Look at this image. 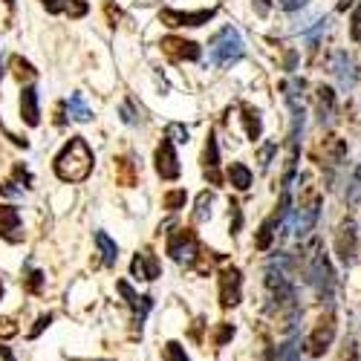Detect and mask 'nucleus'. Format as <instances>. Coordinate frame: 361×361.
I'll return each instance as SVG.
<instances>
[{"label": "nucleus", "instance_id": "bb28decb", "mask_svg": "<svg viewBox=\"0 0 361 361\" xmlns=\"http://www.w3.org/2000/svg\"><path fill=\"white\" fill-rule=\"evenodd\" d=\"M275 361H300V353H298V341H286V344L278 350Z\"/></svg>", "mask_w": 361, "mask_h": 361}, {"label": "nucleus", "instance_id": "ea45409f", "mask_svg": "<svg viewBox=\"0 0 361 361\" xmlns=\"http://www.w3.org/2000/svg\"><path fill=\"white\" fill-rule=\"evenodd\" d=\"M272 150H275V145H266V147L260 150V165H263V168L269 165V159H272Z\"/></svg>", "mask_w": 361, "mask_h": 361}, {"label": "nucleus", "instance_id": "39448f33", "mask_svg": "<svg viewBox=\"0 0 361 361\" xmlns=\"http://www.w3.org/2000/svg\"><path fill=\"white\" fill-rule=\"evenodd\" d=\"M310 283L315 286L318 298H326L333 295V286H336V275H333V266H329V257L326 255H315L312 263H310Z\"/></svg>", "mask_w": 361, "mask_h": 361}, {"label": "nucleus", "instance_id": "9b49d317", "mask_svg": "<svg viewBox=\"0 0 361 361\" xmlns=\"http://www.w3.org/2000/svg\"><path fill=\"white\" fill-rule=\"evenodd\" d=\"M130 272H133L136 281H157L159 278V260H157V255L154 252L136 255L133 263H130Z\"/></svg>", "mask_w": 361, "mask_h": 361}, {"label": "nucleus", "instance_id": "7c9ffc66", "mask_svg": "<svg viewBox=\"0 0 361 361\" xmlns=\"http://www.w3.org/2000/svg\"><path fill=\"white\" fill-rule=\"evenodd\" d=\"M12 67H15V73H18V78H20V81H23V78H35L32 64L23 61V58H12Z\"/></svg>", "mask_w": 361, "mask_h": 361}, {"label": "nucleus", "instance_id": "a19ab883", "mask_svg": "<svg viewBox=\"0 0 361 361\" xmlns=\"http://www.w3.org/2000/svg\"><path fill=\"white\" fill-rule=\"evenodd\" d=\"M281 6L292 12V9H300V6H304V0H281Z\"/></svg>", "mask_w": 361, "mask_h": 361}, {"label": "nucleus", "instance_id": "cd10ccee", "mask_svg": "<svg viewBox=\"0 0 361 361\" xmlns=\"http://www.w3.org/2000/svg\"><path fill=\"white\" fill-rule=\"evenodd\" d=\"M188 128H183V125H168V130H165V139H171V142H176V145H185L188 142Z\"/></svg>", "mask_w": 361, "mask_h": 361}, {"label": "nucleus", "instance_id": "7ed1b4c3", "mask_svg": "<svg viewBox=\"0 0 361 361\" xmlns=\"http://www.w3.org/2000/svg\"><path fill=\"white\" fill-rule=\"evenodd\" d=\"M333 338H336V315L333 312H324L318 318L315 329L310 333V338H307V353L312 358H321L329 350V344H333Z\"/></svg>", "mask_w": 361, "mask_h": 361}, {"label": "nucleus", "instance_id": "9d476101", "mask_svg": "<svg viewBox=\"0 0 361 361\" xmlns=\"http://www.w3.org/2000/svg\"><path fill=\"white\" fill-rule=\"evenodd\" d=\"M214 18V9H202V12H173V9H165L162 12V23L168 26H202Z\"/></svg>", "mask_w": 361, "mask_h": 361}, {"label": "nucleus", "instance_id": "2eb2a0df", "mask_svg": "<svg viewBox=\"0 0 361 361\" xmlns=\"http://www.w3.org/2000/svg\"><path fill=\"white\" fill-rule=\"evenodd\" d=\"M162 49L168 55H173L176 61H197L200 58V47L194 41H179V38H165L162 41Z\"/></svg>", "mask_w": 361, "mask_h": 361}, {"label": "nucleus", "instance_id": "4468645a", "mask_svg": "<svg viewBox=\"0 0 361 361\" xmlns=\"http://www.w3.org/2000/svg\"><path fill=\"white\" fill-rule=\"evenodd\" d=\"M20 118L29 125V128H35L41 122V110H38V90L35 87H23V93H20Z\"/></svg>", "mask_w": 361, "mask_h": 361}, {"label": "nucleus", "instance_id": "393cba45", "mask_svg": "<svg viewBox=\"0 0 361 361\" xmlns=\"http://www.w3.org/2000/svg\"><path fill=\"white\" fill-rule=\"evenodd\" d=\"M212 202H214V194H208V191L200 194V200H197V220L200 223L212 217Z\"/></svg>", "mask_w": 361, "mask_h": 361}, {"label": "nucleus", "instance_id": "4be33fe9", "mask_svg": "<svg viewBox=\"0 0 361 361\" xmlns=\"http://www.w3.org/2000/svg\"><path fill=\"white\" fill-rule=\"evenodd\" d=\"M243 118H246V133H249V139H252V142L260 139V133H263V118H260V113H257L255 107H246V110H243Z\"/></svg>", "mask_w": 361, "mask_h": 361}, {"label": "nucleus", "instance_id": "2f4dec72", "mask_svg": "<svg viewBox=\"0 0 361 361\" xmlns=\"http://www.w3.org/2000/svg\"><path fill=\"white\" fill-rule=\"evenodd\" d=\"M64 6H67V12H70L73 18H81V15H87V9H90L87 4H81V0H67Z\"/></svg>", "mask_w": 361, "mask_h": 361}, {"label": "nucleus", "instance_id": "c756f323", "mask_svg": "<svg viewBox=\"0 0 361 361\" xmlns=\"http://www.w3.org/2000/svg\"><path fill=\"white\" fill-rule=\"evenodd\" d=\"M336 361H358V344H355V338H347L344 341V347H341V353H338Z\"/></svg>", "mask_w": 361, "mask_h": 361}, {"label": "nucleus", "instance_id": "c85d7f7f", "mask_svg": "<svg viewBox=\"0 0 361 361\" xmlns=\"http://www.w3.org/2000/svg\"><path fill=\"white\" fill-rule=\"evenodd\" d=\"M350 38L355 44H361V0H358V6L353 9V18H350Z\"/></svg>", "mask_w": 361, "mask_h": 361}, {"label": "nucleus", "instance_id": "e433bc0d", "mask_svg": "<svg viewBox=\"0 0 361 361\" xmlns=\"http://www.w3.org/2000/svg\"><path fill=\"white\" fill-rule=\"evenodd\" d=\"M122 122L125 125H136V116H133V107L130 104H122Z\"/></svg>", "mask_w": 361, "mask_h": 361}, {"label": "nucleus", "instance_id": "58836bf2", "mask_svg": "<svg viewBox=\"0 0 361 361\" xmlns=\"http://www.w3.org/2000/svg\"><path fill=\"white\" fill-rule=\"evenodd\" d=\"M49 321H52V315H44V318H38V324H35V329H32V333H29V338H35V336L41 333L44 326H49Z\"/></svg>", "mask_w": 361, "mask_h": 361}, {"label": "nucleus", "instance_id": "0eeeda50", "mask_svg": "<svg viewBox=\"0 0 361 361\" xmlns=\"http://www.w3.org/2000/svg\"><path fill=\"white\" fill-rule=\"evenodd\" d=\"M168 255L176 260V263H185L191 266L194 257H197V240L188 228H176L171 237H168Z\"/></svg>", "mask_w": 361, "mask_h": 361}, {"label": "nucleus", "instance_id": "a18cd8bd", "mask_svg": "<svg viewBox=\"0 0 361 361\" xmlns=\"http://www.w3.org/2000/svg\"><path fill=\"white\" fill-rule=\"evenodd\" d=\"M4 4H9V6H12V4H15V0H4Z\"/></svg>", "mask_w": 361, "mask_h": 361}, {"label": "nucleus", "instance_id": "aec40b11", "mask_svg": "<svg viewBox=\"0 0 361 361\" xmlns=\"http://www.w3.org/2000/svg\"><path fill=\"white\" fill-rule=\"evenodd\" d=\"M275 226H278V220H275V214L269 217V220H263V226H260V231H257V237H255V246L257 249H269L272 246V240H275Z\"/></svg>", "mask_w": 361, "mask_h": 361}, {"label": "nucleus", "instance_id": "a211bd4d", "mask_svg": "<svg viewBox=\"0 0 361 361\" xmlns=\"http://www.w3.org/2000/svg\"><path fill=\"white\" fill-rule=\"evenodd\" d=\"M333 110H336V93L329 87H321L318 90V113H321V122H329L333 118Z\"/></svg>", "mask_w": 361, "mask_h": 361}, {"label": "nucleus", "instance_id": "f03ea898", "mask_svg": "<svg viewBox=\"0 0 361 361\" xmlns=\"http://www.w3.org/2000/svg\"><path fill=\"white\" fill-rule=\"evenodd\" d=\"M208 58H212L214 67H231L234 61L243 58V38L234 26H223L220 32L208 44Z\"/></svg>", "mask_w": 361, "mask_h": 361}, {"label": "nucleus", "instance_id": "f3484780", "mask_svg": "<svg viewBox=\"0 0 361 361\" xmlns=\"http://www.w3.org/2000/svg\"><path fill=\"white\" fill-rule=\"evenodd\" d=\"M252 171L243 165V162H234L231 168H228V183L237 188V191H249L252 188Z\"/></svg>", "mask_w": 361, "mask_h": 361}, {"label": "nucleus", "instance_id": "5701e85b", "mask_svg": "<svg viewBox=\"0 0 361 361\" xmlns=\"http://www.w3.org/2000/svg\"><path fill=\"white\" fill-rule=\"evenodd\" d=\"M347 202L350 205H361V165L353 171V179L347 185Z\"/></svg>", "mask_w": 361, "mask_h": 361}, {"label": "nucleus", "instance_id": "6ab92c4d", "mask_svg": "<svg viewBox=\"0 0 361 361\" xmlns=\"http://www.w3.org/2000/svg\"><path fill=\"white\" fill-rule=\"evenodd\" d=\"M67 107H70V116L75 118V122H81V125H84V122H90V118H93V110L87 107V102H84V96H81V93H73Z\"/></svg>", "mask_w": 361, "mask_h": 361}, {"label": "nucleus", "instance_id": "f257e3e1", "mask_svg": "<svg viewBox=\"0 0 361 361\" xmlns=\"http://www.w3.org/2000/svg\"><path fill=\"white\" fill-rule=\"evenodd\" d=\"M90 171H93V150H90V145L81 136L70 139L55 159L58 179H64V183H84Z\"/></svg>", "mask_w": 361, "mask_h": 361}, {"label": "nucleus", "instance_id": "a878e982", "mask_svg": "<svg viewBox=\"0 0 361 361\" xmlns=\"http://www.w3.org/2000/svg\"><path fill=\"white\" fill-rule=\"evenodd\" d=\"M185 191L183 188H176V191H168L165 194V208H168V212H179V208H183L185 205Z\"/></svg>", "mask_w": 361, "mask_h": 361}, {"label": "nucleus", "instance_id": "f704fd0d", "mask_svg": "<svg viewBox=\"0 0 361 361\" xmlns=\"http://www.w3.org/2000/svg\"><path fill=\"white\" fill-rule=\"evenodd\" d=\"M240 223H243V214H240V205L231 202V231L237 234L240 231Z\"/></svg>", "mask_w": 361, "mask_h": 361}, {"label": "nucleus", "instance_id": "37998d69", "mask_svg": "<svg viewBox=\"0 0 361 361\" xmlns=\"http://www.w3.org/2000/svg\"><path fill=\"white\" fill-rule=\"evenodd\" d=\"M0 78H4V61H0Z\"/></svg>", "mask_w": 361, "mask_h": 361}, {"label": "nucleus", "instance_id": "dca6fc26", "mask_svg": "<svg viewBox=\"0 0 361 361\" xmlns=\"http://www.w3.org/2000/svg\"><path fill=\"white\" fill-rule=\"evenodd\" d=\"M217 168H220V147H217L214 136H208V142H205V171H208V176H212V183H220Z\"/></svg>", "mask_w": 361, "mask_h": 361}, {"label": "nucleus", "instance_id": "423d86ee", "mask_svg": "<svg viewBox=\"0 0 361 361\" xmlns=\"http://www.w3.org/2000/svg\"><path fill=\"white\" fill-rule=\"evenodd\" d=\"M336 255L344 266H350L358 255V226L353 220H344L338 228H336Z\"/></svg>", "mask_w": 361, "mask_h": 361}, {"label": "nucleus", "instance_id": "72a5a7b5", "mask_svg": "<svg viewBox=\"0 0 361 361\" xmlns=\"http://www.w3.org/2000/svg\"><path fill=\"white\" fill-rule=\"evenodd\" d=\"M41 283H44V275L32 269V272H29V278H26V286L32 289V292H38V289H41Z\"/></svg>", "mask_w": 361, "mask_h": 361}, {"label": "nucleus", "instance_id": "49530a36", "mask_svg": "<svg viewBox=\"0 0 361 361\" xmlns=\"http://www.w3.org/2000/svg\"><path fill=\"white\" fill-rule=\"evenodd\" d=\"M99 361H104V358H99Z\"/></svg>", "mask_w": 361, "mask_h": 361}, {"label": "nucleus", "instance_id": "79ce46f5", "mask_svg": "<svg viewBox=\"0 0 361 361\" xmlns=\"http://www.w3.org/2000/svg\"><path fill=\"white\" fill-rule=\"evenodd\" d=\"M257 12H260V15L269 12V0H257Z\"/></svg>", "mask_w": 361, "mask_h": 361}, {"label": "nucleus", "instance_id": "473e14b6", "mask_svg": "<svg viewBox=\"0 0 361 361\" xmlns=\"http://www.w3.org/2000/svg\"><path fill=\"white\" fill-rule=\"evenodd\" d=\"M18 333V326L9 321V318H0V336H4V338H12Z\"/></svg>", "mask_w": 361, "mask_h": 361}, {"label": "nucleus", "instance_id": "4c0bfd02", "mask_svg": "<svg viewBox=\"0 0 361 361\" xmlns=\"http://www.w3.org/2000/svg\"><path fill=\"white\" fill-rule=\"evenodd\" d=\"M41 4H44V6H47V12H52V15L64 9V0H41Z\"/></svg>", "mask_w": 361, "mask_h": 361}, {"label": "nucleus", "instance_id": "c03bdc74", "mask_svg": "<svg viewBox=\"0 0 361 361\" xmlns=\"http://www.w3.org/2000/svg\"><path fill=\"white\" fill-rule=\"evenodd\" d=\"M0 295H4V281H0Z\"/></svg>", "mask_w": 361, "mask_h": 361}, {"label": "nucleus", "instance_id": "412c9836", "mask_svg": "<svg viewBox=\"0 0 361 361\" xmlns=\"http://www.w3.org/2000/svg\"><path fill=\"white\" fill-rule=\"evenodd\" d=\"M96 246H99V252H102V257H104V263H107V266H113V263L118 260V246L113 243V240H110L104 231H99V234H96Z\"/></svg>", "mask_w": 361, "mask_h": 361}, {"label": "nucleus", "instance_id": "6e6552de", "mask_svg": "<svg viewBox=\"0 0 361 361\" xmlns=\"http://www.w3.org/2000/svg\"><path fill=\"white\" fill-rule=\"evenodd\" d=\"M240 298H243V275H240V269L228 266L220 272V304L237 307Z\"/></svg>", "mask_w": 361, "mask_h": 361}, {"label": "nucleus", "instance_id": "f8f14e48", "mask_svg": "<svg viewBox=\"0 0 361 361\" xmlns=\"http://www.w3.org/2000/svg\"><path fill=\"white\" fill-rule=\"evenodd\" d=\"M333 73H336L341 90H353V87H355L358 73H355V64H353V58H350L347 52H336V58H333Z\"/></svg>", "mask_w": 361, "mask_h": 361}, {"label": "nucleus", "instance_id": "20e7f679", "mask_svg": "<svg viewBox=\"0 0 361 361\" xmlns=\"http://www.w3.org/2000/svg\"><path fill=\"white\" fill-rule=\"evenodd\" d=\"M318 214H321V194L318 191H307V197L300 200L298 214H295V234L298 237H307L315 228Z\"/></svg>", "mask_w": 361, "mask_h": 361}, {"label": "nucleus", "instance_id": "b1692460", "mask_svg": "<svg viewBox=\"0 0 361 361\" xmlns=\"http://www.w3.org/2000/svg\"><path fill=\"white\" fill-rule=\"evenodd\" d=\"M162 361H191L185 347L183 344H176V341H168L165 350H162Z\"/></svg>", "mask_w": 361, "mask_h": 361}, {"label": "nucleus", "instance_id": "c9c22d12", "mask_svg": "<svg viewBox=\"0 0 361 361\" xmlns=\"http://www.w3.org/2000/svg\"><path fill=\"white\" fill-rule=\"evenodd\" d=\"M231 336H234V326H231V324H223V326H220V333H217V347H223Z\"/></svg>", "mask_w": 361, "mask_h": 361}, {"label": "nucleus", "instance_id": "1a4fd4ad", "mask_svg": "<svg viewBox=\"0 0 361 361\" xmlns=\"http://www.w3.org/2000/svg\"><path fill=\"white\" fill-rule=\"evenodd\" d=\"M157 171L162 179H176L179 176V159L171 139H162V145L157 147Z\"/></svg>", "mask_w": 361, "mask_h": 361}, {"label": "nucleus", "instance_id": "ddd939ff", "mask_svg": "<svg viewBox=\"0 0 361 361\" xmlns=\"http://www.w3.org/2000/svg\"><path fill=\"white\" fill-rule=\"evenodd\" d=\"M0 234H4L9 243H18L23 240L20 234V214L18 208H9V205H0Z\"/></svg>", "mask_w": 361, "mask_h": 361}]
</instances>
